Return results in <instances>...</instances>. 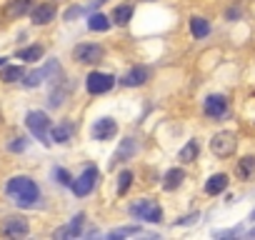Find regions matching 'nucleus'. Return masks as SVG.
Masks as SVG:
<instances>
[{
    "label": "nucleus",
    "mask_w": 255,
    "mask_h": 240,
    "mask_svg": "<svg viewBox=\"0 0 255 240\" xmlns=\"http://www.w3.org/2000/svg\"><path fill=\"white\" fill-rule=\"evenodd\" d=\"M5 193L20 205V208H33L40 200V188L35 185V180H30L28 175H15L8 180Z\"/></svg>",
    "instance_id": "nucleus-1"
},
{
    "label": "nucleus",
    "mask_w": 255,
    "mask_h": 240,
    "mask_svg": "<svg viewBox=\"0 0 255 240\" xmlns=\"http://www.w3.org/2000/svg\"><path fill=\"white\" fill-rule=\"evenodd\" d=\"M25 125H28V130L35 135V140H40L43 145H50V140H48V133H50V118H48L45 113H40V110H30V113L25 115Z\"/></svg>",
    "instance_id": "nucleus-2"
},
{
    "label": "nucleus",
    "mask_w": 255,
    "mask_h": 240,
    "mask_svg": "<svg viewBox=\"0 0 255 240\" xmlns=\"http://www.w3.org/2000/svg\"><path fill=\"white\" fill-rule=\"evenodd\" d=\"M210 150H213V155H218V158H230V155L238 150V138H235V133H230V130L215 133V135L210 138Z\"/></svg>",
    "instance_id": "nucleus-3"
},
{
    "label": "nucleus",
    "mask_w": 255,
    "mask_h": 240,
    "mask_svg": "<svg viewBox=\"0 0 255 240\" xmlns=\"http://www.w3.org/2000/svg\"><path fill=\"white\" fill-rule=\"evenodd\" d=\"M130 215H133V218H138V220L160 223V220H163V208H160L155 200L143 198V200H138V203H133V205H130Z\"/></svg>",
    "instance_id": "nucleus-4"
},
{
    "label": "nucleus",
    "mask_w": 255,
    "mask_h": 240,
    "mask_svg": "<svg viewBox=\"0 0 255 240\" xmlns=\"http://www.w3.org/2000/svg\"><path fill=\"white\" fill-rule=\"evenodd\" d=\"M98 178H100V173H98V168L95 165H88L78 178H73V183H70V190L78 195V198H85V195H90V190L95 188V183H98Z\"/></svg>",
    "instance_id": "nucleus-5"
},
{
    "label": "nucleus",
    "mask_w": 255,
    "mask_h": 240,
    "mask_svg": "<svg viewBox=\"0 0 255 240\" xmlns=\"http://www.w3.org/2000/svg\"><path fill=\"white\" fill-rule=\"evenodd\" d=\"M203 113H205L210 120H223V118H228V113H230V103H228L225 95L213 93V95L205 98V103H203Z\"/></svg>",
    "instance_id": "nucleus-6"
},
{
    "label": "nucleus",
    "mask_w": 255,
    "mask_h": 240,
    "mask_svg": "<svg viewBox=\"0 0 255 240\" xmlns=\"http://www.w3.org/2000/svg\"><path fill=\"white\" fill-rule=\"evenodd\" d=\"M73 58L83 65H95L105 58V50L100 45H93V43H80L73 48Z\"/></svg>",
    "instance_id": "nucleus-7"
},
{
    "label": "nucleus",
    "mask_w": 255,
    "mask_h": 240,
    "mask_svg": "<svg viewBox=\"0 0 255 240\" xmlns=\"http://www.w3.org/2000/svg\"><path fill=\"white\" fill-rule=\"evenodd\" d=\"M113 85H115V75H110V73H100V70L90 73L88 80H85V88H88L90 95H103V93H108Z\"/></svg>",
    "instance_id": "nucleus-8"
},
{
    "label": "nucleus",
    "mask_w": 255,
    "mask_h": 240,
    "mask_svg": "<svg viewBox=\"0 0 255 240\" xmlns=\"http://www.w3.org/2000/svg\"><path fill=\"white\" fill-rule=\"evenodd\" d=\"M50 75H60V65H58L55 60H48V63H45V68L28 73V75H25V80H23V85H25V88H38V85H40V83H45Z\"/></svg>",
    "instance_id": "nucleus-9"
},
{
    "label": "nucleus",
    "mask_w": 255,
    "mask_h": 240,
    "mask_svg": "<svg viewBox=\"0 0 255 240\" xmlns=\"http://www.w3.org/2000/svg\"><path fill=\"white\" fill-rule=\"evenodd\" d=\"M115 133H118V125H115L113 118L95 120V125H93V138L95 140H110V138H115Z\"/></svg>",
    "instance_id": "nucleus-10"
},
{
    "label": "nucleus",
    "mask_w": 255,
    "mask_h": 240,
    "mask_svg": "<svg viewBox=\"0 0 255 240\" xmlns=\"http://www.w3.org/2000/svg\"><path fill=\"white\" fill-rule=\"evenodd\" d=\"M0 233L8 235V238H20V235L28 233V220H23V218H8L3 223V228H0Z\"/></svg>",
    "instance_id": "nucleus-11"
},
{
    "label": "nucleus",
    "mask_w": 255,
    "mask_h": 240,
    "mask_svg": "<svg viewBox=\"0 0 255 240\" xmlns=\"http://www.w3.org/2000/svg\"><path fill=\"white\" fill-rule=\"evenodd\" d=\"M148 78H150V73H148V68H140V65H135L128 75H123V85L125 88H138V85H145L148 83Z\"/></svg>",
    "instance_id": "nucleus-12"
},
{
    "label": "nucleus",
    "mask_w": 255,
    "mask_h": 240,
    "mask_svg": "<svg viewBox=\"0 0 255 240\" xmlns=\"http://www.w3.org/2000/svg\"><path fill=\"white\" fill-rule=\"evenodd\" d=\"M83 220H85V215H83V213H78V215L70 220V225H65V228H58V230H55V238H58V240H63V238H78V235L83 233Z\"/></svg>",
    "instance_id": "nucleus-13"
},
{
    "label": "nucleus",
    "mask_w": 255,
    "mask_h": 240,
    "mask_svg": "<svg viewBox=\"0 0 255 240\" xmlns=\"http://www.w3.org/2000/svg\"><path fill=\"white\" fill-rule=\"evenodd\" d=\"M228 183H230V178H228L225 173H215V175L208 178V183H205V193H208V195H220V193H225Z\"/></svg>",
    "instance_id": "nucleus-14"
},
{
    "label": "nucleus",
    "mask_w": 255,
    "mask_h": 240,
    "mask_svg": "<svg viewBox=\"0 0 255 240\" xmlns=\"http://www.w3.org/2000/svg\"><path fill=\"white\" fill-rule=\"evenodd\" d=\"M33 23L35 25H48L53 18H55V5L53 3H43V5H38L35 10H33Z\"/></svg>",
    "instance_id": "nucleus-15"
},
{
    "label": "nucleus",
    "mask_w": 255,
    "mask_h": 240,
    "mask_svg": "<svg viewBox=\"0 0 255 240\" xmlns=\"http://www.w3.org/2000/svg\"><path fill=\"white\" fill-rule=\"evenodd\" d=\"M235 173H238L240 180H253V178H255V155L240 158L238 165H235Z\"/></svg>",
    "instance_id": "nucleus-16"
},
{
    "label": "nucleus",
    "mask_w": 255,
    "mask_h": 240,
    "mask_svg": "<svg viewBox=\"0 0 255 240\" xmlns=\"http://www.w3.org/2000/svg\"><path fill=\"white\" fill-rule=\"evenodd\" d=\"M183 180H185V173H183L180 168H170V170L165 173V178H163V188H165V190H178V188L183 185Z\"/></svg>",
    "instance_id": "nucleus-17"
},
{
    "label": "nucleus",
    "mask_w": 255,
    "mask_h": 240,
    "mask_svg": "<svg viewBox=\"0 0 255 240\" xmlns=\"http://www.w3.org/2000/svg\"><path fill=\"white\" fill-rule=\"evenodd\" d=\"M190 33H193V38L195 40H203V38H208L210 35V23L205 20V18H190Z\"/></svg>",
    "instance_id": "nucleus-18"
},
{
    "label": "nucleus",
    "mask_w": 255,
    "mask_h": 240,
    "mask_svg": "<svg viewBox=\"0 0 255 240\" xmlns=\"http://www.w3.org/2000/svg\"><path fill=\"white\" fill-rule=\"evenodd\" d=\"M198 153H200V145H198V140H188V143L180 148V153H178V160H180V163H195V160H198Z\"/></svg>",
    "instance_id": "nucleus-19"
},
{
    "label": "nucleus",
    "mask_w": 255,
    "mask_h": 240,
    "mask_svg": "<svg viewBox=\"0 0 255 240\" xmlns=\"http://www.w3.org/2000/svg\"><path fill=\"white\" fill-rule=\"evenodd\" d=\"M115 25H128V23H130L133 20V5H118L115 10H113V18H110Z\"/></svg>",
    "instance_id": "nucleus-20"
},
{
    "label": "nucleus",
    "mask_w": 255,
    "mask_h": 240,
    "mask_svg": "<svg viewBox=\"0 0 255 240\" xmlns=\"http://www.w3.org/2000/svg\"><path fill=\"white\" fill-rule=\"evenodd\" d=\"M30 10V0H10L8 8H5V15L8 18H20Z\"/></svg>",
    "instance_id": "nucleus-21"
},
{
    "label": "nucleus",
    "mask_w": 255,
    "mask_h": 240,
    "mask_svg": "<svg viewBox=\"0 0 255 240\" xmlns=\"http://www.w3.org/2000/svg\"><path fill=\"white\" fill-rule=\"evenodd\" d=\"M88 28H90L93 33H105V30L110 28V18H105L103 13H93L90 20H88Z\"/></svg>",
    "instance_id": "nucleus-22"
},
{
    "label": "nucleus",
    "mask_w": 255,
    "mask_h": 240,
    "mask_svg": "<svg viewBox=\"0 0 255 240\" xmlns=\"http://www.w3.org/2000/svg\"><path fill=\"white\" fill-rule=\"evenodd\" d=\"M70 138H73V123H68V120L60 123L58 128H53V140L55 143H68Z\"/></svg>",
    "instance_id": "nucleus-23"
},
{
    "label": "nucleus",
    "mask_w": 255,
    "mask_h": 240,
    "mask_svg": "<svg viewBox=\"0 0 255 240\" xmlns=\"http://www.w3.org/2000/svg\"><path fill=\"white\" fill-rule=\"evenodd\" d=\"M20 78H25V73H23L20 65H5L3 73H0V80H5V83H15Z\"/></svg>",
    "instance_id": "nucleus-24"
},
{
    "label": "nucleus",
    "mask_w": 255,
    "mask_h": 240,
    "mask_svg": "<svg viewBox=\"0 0 255 240\" xmlns=\"http://www.w3.org/2000/svg\"><path fill=\"white\" fill-rule=\"evenodd\" d=\"M135 150H138L135 140H133V138H125V140H123V145H120V150L115 153V160H128V158H130Z\"/></svg>",
    "instance_id": "nucleus-25"
},
{
    "label": "nucleus",
    "mask_w": 255,
    "mask_h": 240,
    "mask_svg": "<svg viewBox=\"0 0 255 240\" xmlns=\"http://www.w3.org/2000/svg\"><path fill=\"white\" fill-rule=\"evenodd\" d=\"M18 58H20V60H28V63H35V60L43 58V48H40V45L23 48V50H18Z\"/></svg>",
    "instance_id": "nucleus-26"
},
{
    "label": "nucleus",
    "mask_w": 255,
    "mask_h": 240,
    "mask_svg": "<svg viewBox=\"0 0 255 240\" xmlns=\"http://www.w3.org/2000/svg\"><path fill=\"white\" fill-rule=\"evenodd\" d=\"M143 230H140V225H125V228H115V230H110L108 233V238H113V240H118V238H128V235H140Z\"/></svg>",
    "instance_id": "nucleus-27"
},
{
    "label": "nucleus",
    "mask_w": 255,
    "mask_h": 240,
    "mask_svg": "<svg viewBox=\"0 0 255 240\" xmlns=\"http://www.w3.org/2000/svg\"><path fill=\"white\" fill-rule=\"evenodd\" d=\"M130 183H133V173L130 170H123L120 178H118V195H125L128 188H130Z\"/></svg>",
    "instance_id": "nucleus-28"
},
{
    "label": "nucleus",
    "mask_w": 255,
    "mask_h": 240,
    "mask_svg": "<svg viewBox=\"0 0 255 240\" xmlns=\"http://www.w3.org/2000/svg\"><path fill=\"white\" fill-rule=\"evenodd\" d=\"M53 178H55V183H60V185H70V183H73V178H70V173H68L65 168H55V170H53Z\"/></svg>",
    "instance_id": "nucleus-29"
},
{
    "label": "nucleus",
    "mask_w": 255,
    "mask_h": 240,
    "mask_svg": "<svg viewBox=\"0 0 255 240\" xmlns=\"http://www.w3.org/2000/svg\"><path fill=\"white\" fill-rule=\"evenodd\" d=\"M83 13H88V8H85V5H75V8H70L63 18H65V20H73V18H78V15H83Z\"/></svg>",
    "instance_id": "nucleus-30"
},
{
    "label": "nucleus",
    "mask_w": 255,
    "mask_h": 240,
    "mask_svg": "<svg viewBox=\"0 0 255 240\" xmlns=\"http://www.w3.org/2000/svg\"><path fill=\"white\" fill-rule=\"evenodd\" d=\"M25 148H28V140H25V138H15V140L10 143V150H13V153H23Z\"/></svg>",
    "instance_id": "nucleus-31"
},
{
    "label": "nucleus",
    "mask_w": 255,
    "mask_h": 240,
    "mask_svg": "<svg viewBox=\"0 0 255 240\" xmlns=\"http://www.w3.org/2000/svg\"><path fill=\"white\" fill-rule=\"evenodd\" d=\"M240 15H243V10H240L238 5H233V8H228V13H225V18H228V20H238Z\"/></svg>",
    "instance_id": "nucleus-32"
},
{
    "label": "nucleus",
    "mask_w": 255,
    "mask_h": 240,
    "mask_svg": "<svg viewBox=\"0 0 255 240\" xmlns=\"http://www.w3.org/2000/svg\"><path fill=\"white\" fill-rule=\"evenodd\" d=\"M198 218H200V215H198V213H193V215H185V218H180L175 225H190V223H195Z\"/></svg>",
    "instance_id": "nucleus-33"
},
{
    "label": "nucleus",
    "mask_w": 255,
    "mask_h": 240,
    "mask_svg": "<svg viewBox=\"0 0 255 240\" xmlns=\"http://www.w3.org/2000/svg\"><path fill=\"white\" fill-rule=\"evenodd\" d=\"M238 233H243L240 228H233V230H220V233H215L218 238H228V235H238Z\"/></svg>",
    "instance_id": "nucleus-34"
},
{
    "label": "nucleus",
    "mask_w": 255,
    "mask_h": 240,
    "mask_svg": "<svg viewBox=\"0 0 255 240\" xmlns=\"http://www.w3.org/2000/svg\"><path fill=\"white\" fill-rule=\"evenodd\" d=\"M248 220H255V208H253V213H250V218Z\"/></svg>",
    "instance_id": "nucleus-35"
},
{
    "label": "nucleus",
    "mask_w": 255,
    "mask_h": 240,
    "mask_svg": "<svg viewBox=\"0 0 255 240\" xmlns=\"http://www.w3.org/2000/svg\"><path fill=\"white\" fill-rule=\"evenodd\" d=\"M5 65V58H0V68H3Z\"/></svg>",
    "instance_id": "nucleus-36"
},
{
    "label": "nucleus",
    "mask_w": 255,
    "mask_h": 240,
    "mask_svg": "<svg viewBox=\"0 0 255 240\" xmlns=\"http://www.w3.org/2000/svg\"><path fill=\"white\" fill-rule=\"evenodd\" d=\"M250 235H253V238H255V228H253V230H250Z\"/></svg>",
    "instance_id": "nucleus-37"
},
{
    "label": "nucleus",
    "mask_w": 255,
    "mask_h": 240,
    "mask_svg": "<svg viewBox=\"0 0 255 240\" xmlns=\"http://www.w3.org/2000/svg\"><path fill=\"white\" fill-rule=\"evenodd\" d=\"M145 3H153V0H145Z\"/></svg>",
    "instance_id": "nucleus-38"
}]
</instances>
